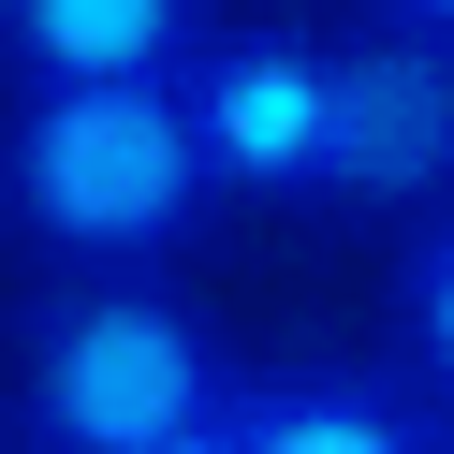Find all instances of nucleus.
Wrapping results in <instances>:
<instances>
[{
    "instance_id": "nucleus-1",
    "label": "nucleus",
    "mask_w": 454,
    "mask_h": 454,
    "mask_svg": "<svg viewBox=\"0 0 454 454\" xmlns=\"http://www.w3.org/2000/svg\"><path fill=\"white\" fill-rule=\"evenodd\" d=\"M0 191H15V235H30L44 264H132V278H161L220 220V176H206V132H191L176 74L15 89V118H0Z\"/></svg>"
},
{
    "instance_id": "nucleus-2",
    "label": "nucleus",
    "mask_w": 454,
    "mask_h": 454,
    "mask_svg": "<svg viewBox=\"0 0 454 454\" xmlns=\"http://www.w3.org/2000/svg\"><path fill=\"white\" fill-rule=\"evenodd\" d=\"M220 395H235V352L206 337V308L132 264H59L15 308V425L44 454H147Z\"/></svg>"
},
{
    "instance_id": "nucleus-3",
    "label": "nucleus",
    "mask_w": 454,
    "mask_h": 454,
    "mask_svg": "<svg viewBox=\"0 0 454 454\" xmlns=\"http://www.w3.org/2000/svg\"><path fill=\"white\" fill-rule=\"evenodd\" d=\"M176 103L206 132L220 206H323V103H337V44L323 30H206Z\"/></svg>"
},
{
    "instance_id": "nucleus-4",
    "label": "nucleus",
    "mask_w": 454,
    "mask_h": 454,
    "mask_svg": "<svg viewBox=\"0 0 454 454\" xmlns=\"http://www.w3.org/2000/svg\"><path fill=\"white\" fill-rule=\"evenodd\" d=\"M454 191V44L440 30H352L323 103V206H440Z\"/></svg>"
},
{
    "instance_id": "nucleus-5",
    "label": "nucleus",
    "mask_w": 454,
    "mask_h": 454,
    "mask_svg": "<svg viewBox=\"0 0 454 454\" xmlns=\"http://www.w3.org/2000/svg\"><path fill=\"white\" fill-rule=\"evenodd\" d=\"M235 440L249 454H454V411L411 381V366H235Z\"/></svg>"
},
{
    "instance_id": "nucleus-6",
    "label": "nucleus",
    "mask_w": 454,
    "mask_h": 454,
    "mask_svg": "<svg viewBox=\"0 0 454 454\" xmlns=\"http://www.w3.org/2000/svg\"><path fill=\"white\" fill-rule=\"evenodd\" d=\"M220 0H0V89H118L191 74Z\"/></svg>"
},
{
    "instance_id": "nucleus-7",
    "label": "nucleus",
    "mask_w": 454,
    "mask_h": 454,
    "mask_svg": "<svg viewBox=\"0 0 454 454\" xmlns=\"http://www.w3.org/2000/svg\"><path fill=\"white\" fill-rule=\"evenodd\" d=\"M395 366L454 411V206H425L395 249Z\"/></svg>"
},
{
    "instance_id": "nucleus-8",
    "label": "nucleus",
    "mask_w": 454,
    "mask_h": 454,
    "mask_svg": "<svg viewBox=\"0 0 454 454\" xmlns=\"http://www.w3.org/2000/svg\"><path fill=\"white\" fill-rule=\"evenodd\" d=\"M147 454H249V440H235V395H220L206 425H176V440H147Z\"/></svg>"
},
{
    "instance_id": "nucleus-9",
    "label": "nucleus",
    "mask_w": 454,
    "mask_h": 454,
    "mask_svg": "<svg viewBox=\"0 0 454 454\" xmlns=\"http://www.w3.org/2000/svg\"><path fill=\"white\" fill-rule=\"evenodd\" d=\"M366 30H440L454 44V0H366Z\"/></svg>"
},
{
    "instance_id": "nucleus-10",
    "label": "nucleus",
    "mask_w": 454,
    "mask_h": 454,
    "mask_svg": "<svg viewBox=\"0 0 454 454\" xmlns=\"http://www.w3.org/2000/svg\"><path fill=\"white\" fill-rule=\"evenodd\" d=\"M0 220H15V191H0Z\"/></svg>"
}]
</instances>
